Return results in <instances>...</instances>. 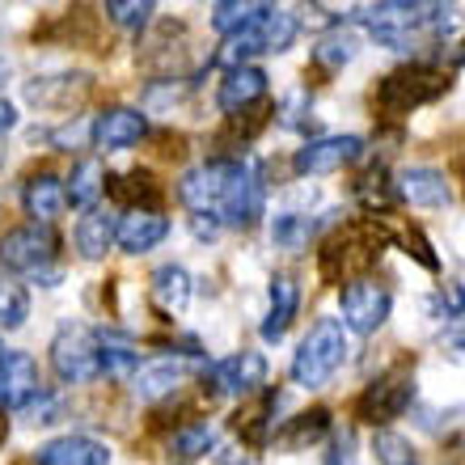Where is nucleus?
Segmentation results:
<instances>
[{"instance_id":"5701e85b","label":"nucleus","mask_w":465,"mask_h":465,"mask_svg":"<svg viewBox=\"0 0 465 465\" xmlns=\"http://www.w3.org/2000/svg\"><path fill=\"white\" fill-rule=\"evenodd\" d=\"M148 296H153V305L161 313H183L191 305V275H186L178 262H165V267L153 271V280H148Z\"/></svg>"},{"instance_id":"ddd939ff","label":"nucleus","mask_w":465,"mask_h":465,"mask_svg":"<svg viewBox=\"0 0 465 465\" xmlns=\"http://www.w3.org/2000/svg\"><path fill=\"white\" fill-rule=\"evenodd\" d=\"M393 191L411 208H449L453 203L449 173L436 170V165H402V170L393 173Z\"/></svg>"},{"instance_id":"6ab92c4d","label":"nucleus","mask_w":465,"mask_h":465,"mask_svg":"<svg viewBox=\"0 0 465 465\" xmlns=\"http://www.w3.org/2000/svg\"><path fill=\"white\" fill-rule=\"evenodd\" d=\"M296 309H301V283L288 271H280L271 280V309H267V318H262V339L267 343H280L283 334H288V326L296 322Z\"/></svg>"},{"instance_id":"2f4dec72","label":"nucleus","mask_w":465,"mask_h":465,"mask_svg":"<svg viewBox=\"0 0 465 465\" xmlns=\"http://www.w3.org/2000/svg\"><path fill=\"white\" fill-rule=\"evenodd\" d=\"M296 35H301V17L288 9H275V5H271V13L258 22V38H262V51H267V55L288 51L296 43Z\"/></svg>"},{"instance_id":"aec40b11","label":"nucleus","mask_w":465,"mask_h":465,"mask_svg":"<svg viewBox=\"0 0 465 465\" xmlns=\"http://www.w3.org/2000/svg\"><path fill=\"white\" fill-rule=\"evenodd\" d=\"M165 237H170V221L161 212H127L119 221V232H114V245H123L127 254H144Z\"/></svg>"},{"instance_id":"f03ea898","label":"nucleus","mask_w":465,"mask_h":465,"mask_svg":"<svg viewBox=\"0 0 465 465\" xmlns=\"http://www.w3.org/2000/svg\"><path fill=\"white\" fill-rule=\"evenodd\" d=\"M390 245V229L377 221H351L343 229H334L318 250V271L322 280H364L368 267H377L381 250Z\"/></svg>"},{"instance_id":"c9c22d12","label":"nucleus","mask_w":465,"mask_h":465,"mask_svg":"<svg viewBox=\"0 0 465 465\" xmlns=\"http://www.w3.org/2000/svg\"><path fill=\"white\" fill-rule=\"evenodd\" d=\"M212 444H216V436H212L208 423H183V428L170 436V453L183 457V461H191V457L212 453Z\"/></svg>"},{"instance_id":"a878e982","label":"nucleus","mask_w":465,"mask_h":465,"mask_svg":"<svg viewBox=\"0 0 465 465\" xmlns=\"http://www.w3.org/2000/svg\"><path fill=\"white\" fill-rule=\"evenodd\" d=\"M331 431V411L326 406H309V411H301L296 419H288L280 431H275V444L280 449H309V444H318L322 436Z\"/></svg>"},{"instance_id":"a211bd4d","label":"nucleus","mask_w":465,"mask_h":465,"mask_svg":"<svg viewBox=\"0 0 465 465\" xmlns=\"http://www.w3.org/2000/svg\"><path fill=\"white\" fill-rule=\"evenodd\" d=\"M35 465H111V444L94 436H60L38 449Z\"/></svg>"},{"instance_id":"cd10ccee","label":"nucleus","mask_w":465,"mask_h":465,"mask_svg":"<svg viewBox=\"0 0 465 465\" xmlns=\"http://www.w3.org/2000/svg\"><path fill=\"white\" fill-rule=\"evenodd\" d=\"M98 372L111 381H135L140 372V351L119 334H98Z\"/></svg>"},{"instance_id":"f8f14e48","label":"nucleus","mask_w":465,"mask_h":465,"mask_svg":"<svg viewBox=\"0 0 465 465\" xmlns=\"http://www.w3.org/2000/svg\"><path fill=\"white\" fill-rule=\"evenodd\" d=\"M360 157H364V140L360 135H322V140H309V144L296 148L292 170L305 173V178H322V173L347 170Z\"/></svg>"},{"instance_id":"dca6fc26","label":"nucleus","mask_w":465,"mask_h":465,"mask_svg":"<svg viewBox=\"0 0 465 465\" xmlns=\"http://www.w3.org/2000/svg\"><path fill=\"white\" fill-rule=\"evenodd\" d=\"M267 81L271 76L258 68V64H245V68H229L221 76V85H216V106L224 114H237V111H250L262 102L267 94Z\"/></svg>"},{"instance_id":"20e7f679","label":"nucleus","mask_w":465,"mask_h":465,"mask_svg":"<svg viewBox=\"0 0 465 465\" xmlns=\"http://www.w3.org/2000/svg\"><path fill=\"white\" fill-rule=\"evenodd\" d=\"M449 85H453V76L444 68H436V64H406V68L377 81V111L385 119H402V114L444 98Z\"/></svg>"},{"instance_id":"7c9ffc66","label":"nucleus","mask_w":465,"mask_h":465,"mask_svg":"<svg viewBox=\"0 0 465 465\" xmlns=\"http://www.w3.org/2000/svg\"><path fill=\"white\" fill-rule=\"evenodd\" d=\"M351 191H355V199H360L368 212H381V216H385V212L398 203V191H393V183H390V173H385V165H368V170L355 178Z\"/></svg>"},{"instance_id":"49530a36","label":"nucleus","mask_w":465,"mask_h":465,"mask_svg":"<svg viewBox=\"0 0 465 465\" xmlns=\"http://www.w3.org/2000/svg\"><path fill=\"white\" fill-rule=\"evenodd\" d=\"M9 440V415H5V406H0V444Z\"/></svg>"},{"instance_id":"f704fd0d","label":"nucleus","mask_w":465,"mask_h":465,"mask_svg":"<svg viewBox=\"0 0 465 465\" xmlns=\"http://www.w3.org/2000/svg\"><path fill=\"white\" fill-rule=\"evenodd\" d=\"M355 60V38L343 35V30H334V35H322L318 47H313V64L326 68V73H339L343 64Z\"/></svg>"},{"instance_id":"c03bdc74","label":"nucleus","mask_w":465,"mask_h":465,"mask_svg":"<svg viewBox=\"0 0 465 465\" xmlns=\"http://www.w3.org/2000/svg\"><path fill=\"white\" fill-rule=\"evenodd\" d=\"M191 229H195V237H199V242H212V237L221 232V224L212 221V216H191Z\"/></svg>"},{"instance_id":"c85d7f7f","label":"nucleus","mask_w":465,"mask_h":465,"mask_svg":"<svg viewBox=\"0 0 465 465\" xmlns=\"http://www.w3.org/2000/svg\"><path fill=\"white\" fill-rule=\"evenodd\" d=\"M267 13H271V5H262V0H221L212 9V30L232 38V35H242V30H250V25H258Z\"/></svg>"},{"instance_id":"c756f323","label":"nucleus","mask_w":465,"mask_h":465,"mask_svg":"<svg viewBox=\"0 0 465 465\" xmlns=\"http://www.w3.org/2000/svg\"><path fill=\"white\" fill-rule=\"evenodd\" d=\"M186 381V364H178V360H165V364H148L135 372V393L144 398V402H157V398H165V393H173L178 385Z\"/></svg>"},{"instance_id":"4468645a","label":"nucleus","mask_w":465,"mask_h":465,"mask_svg":"<svg viewBox=\"0 0 465 465\" xmlns=\"http://www.w3.org/2000/svg\"><path fill=\"white\" fill-rule=\"evenodd\" d=\"M43 377H38V364L25 351H13V347L0 343V406L5 411H22L35 393H43Z\"/></svg>"},{"instance_id":"de8ad7c7","label":"nucleus","mask_w":465,"mask_h":465,"mask_svg":"<svg viewBox=\"0 0 465 465\" xmlns=\"http://www.w3.org/2000/svg\"><path fill=\"white\" fill-rule=\"evenodd\" d=\"M461 60H465V47H461Z\"/></svg>"},{"instance_id":"37998d69","label":"nucleus","mask_w":465,"mask_h":465,"mask_svg":"<svg viewBox=\"0 0 465 465\" xmlns=\"http://www.w3.org/2000/svg\"><path fill=\"white\" fill-rule=\"evenodd\" d=\"M326 465H355V453H351V436L334 440V449L326 453Z\"/></svg>"},{"instance_id":"393cba45","label":"nucleus","mask_w":465,"mask_h":465,"mask_svg":"<svg viewBox=\"0 0 465 465\" xmlns=\"http://www.w3.org/2000/svg\"><path fill=\"white\" fill-rule=\"evenodd\" d=\"M22 203H25V212L35 216V224H51L64 212V203H68V199H64V183L55 173H35L22 191Z\"/></svg>"},{"instance_id":"4c0bfd02","label":"nucleus","mask_w":465,"mask_h":465,"mask_svg":"<svg viewBox=\"0 0 465 465\" xmlns=\"http://www.w3.org/2000/svg\"><path fill=\"white\" fill-rule=\"evenodd\" d=\"M271 114H275V106H262V102H258V106H250V111L229 114V127L221 132V140H229V135H232L237 144H250V140H254V135L271 123Z\"/></svg>"},{"instance_id":"a18cd8bd","label":"nucleus","mask_w":465,"mask_h":465,"mask_svg":"<svg viewBox=\"0 0 465 465\" xmlns=\"http://www.w3.org/2000/svg\"><path fill=\"white\" fill-rule=\"evenodd\" d=\"M13 123H17V111H13V102L0 98V132H9Z\"/></svg>"},{"instance_id":"72a5a7b5","label":"nucleus","mask_w":465,"mask_h":465,"mask_svg":"<svg viewBox=\"0 0 465 465\" xmlns=\"http://www.w3.org/2000/svg\"><path fill=\"white\" fill-rule=\"evenodd\" d=\"M385 229H390V242L402 245L423 271H440V258H436V250H431V242L423 237L419 224H385Z\"/></svg>"},{"instance_id":"a19ab883","label":"nucleus","mask_w":465,"mask_h":465,"mask_svg":"<svg viewBox=\"0 0 465 465\" xmlns=\"http://www.w3.org/2000/svg\"><path fill=\"white\" fill-rule=\"evenodd\" d=\"M22 415L30 419V423H55V419H60V398H55V393H35V398H30V402L22 406Z\"/></svg>"},{"instance_id":"9d476101","label":"nucleus","mask_w":465,"mask_h":465,"mask_svg":"<svg viewBox=\"0 0 465 465\" xmlns=\"http://www.w3.org/2000/svg\"><path fill=\"white\" fill-rule=\"evenodd\" d=\"M339 309H343V326L355 334H377L381 326H385V318H390L393 309V296L390 288H381V283L372 280H347L343 292H339Z\"/></svg>"},{"instance_id":"ea45409f","label":"nucleus","mask_w":465,"mask_h":465,"mask_svg":"<svg viewBox=\"0 0 465 465\" xmlns=\"http://www.w3.org/2000/svg\"><path fill=\"white\" fill-rule=\"evenodd\" d=\"M102 13H106L114 25H123V30H140V25H148V17L157 13V5H153V0H111Z\"/></svg>"},{"instance_id":"39448f33","label":"nucleus","mask_w":465,"mask_h":465,"mask_svg":"<svg viewBox=\"0 0 465 465\" xmlns=\"http://www.w3.org/2000/svg\"><path fill=\"white\" fill-rule=\"evenodd\" d=\"M343 360H347V326L339 318H318L292 355V368H288L292 385L318 390L343 368Z\"/></svg>"},{"instance_id":"79ce46f5","label":"nucleus","mask_w":465,"mask_h":465,"mask_svg":"<svg viewBox=\"0 0 465 465\" xmlns=\"http://www.w3.org/2000/svg\"><path fill=\"white\" fill-rule=\"evenodd\" d=\"M436 309H440L444 322H461L465 318V283L449 280L440 288V301H436Z\"/></svg>"},{"instance_id":"7ed1b4c3","label":"nucleus","mask_w":465,"mask_h":465,"mask_svg":"<svg viewBox=\"0 0 465 465\" xmlns=\"http://www.w3.org/2000/svg\"><path fill=\"white\" fill-rule=\"evenodd\" d=\"M55 254H60V237L51 232V224H17L0 237V267L17 271V275H30L43 288H55L64 271L55 267Z\"/></svg>"},{"instance_id":"423d86ee","label":"nucleus","mask_w":465,"mask_h":465,"mask_svg":"<svg viewBox=\"0 0 465 465\" xmlns=\"http://www.w3.org/2000/svg\"><path fill=\"white\" fill-rule=\"evenodd\" d=\"M411 402H415V377L406 368H390L377 381H368L364 393L355 398V419L364 428H390Z\"/></svg>"},{"instance_id":"0eeeda50","label":"nucleus","mask_w":465,"mask_h":465,"mask_svg":"<svg viewBox=\"0 0 465 465\" xmlns=\"http://www.w3.org/2000/svg\"><path fill=\"white\" fill-rule=\"evenodd\" d=\"M51 368L64 385H89L98 381V331H89L81 322H68L51 339Z\"/></svg>"},{"instance_id":"f3484780","label":"nucleus","mask_w":465,"mask_h":465,"mask_svg":"<svg viewBox=\"0 0 465 465\" xmlns=\"http://www.w3.org/2000/svg\"><path fill=\"white\" fill-rule=\"evenodd\" d=\"M106 195L127 212H161L157 203L165 199V191H161L153 170H127V173H111L106 178Z\"/></svg>"},{"instance_id":"e433bc0d","label":"nucleus","mask_w":465,"mask_h":465,"mask_svg":"<svg viewBox=\"0 0 465 465\" xmlns=\"http://www.w3.org/2000/svg\"><path fill=\"white\" fill-rule=\"evenodd\" d=\"M30 318V296L22 283H13L0 275V331H17Z\"/></svg>"},{"instance_id":"9b49d317","label":"nucleus","mask_w":465,"mask_h":465,"mask_svg":"<svg viewBox=\"0 0 465 465\" xmlns=\"http://www.w3.org/2000/svg\"><path fill=\"white\" fill-rule=\"evenodd\" d=\"M262 203H267V183H262V170L254 161H242L237 165V178H232L229 195H224L221 212H216V224H229V229H250V224L262 216Z\"/></svg>"},{"instance_id":"1a4fd4ad","label":"nucleus","mask_w":465,"mask_h":465,"mask_svg":"<svg viewBox=\"0 0 465 465\" xmlns=\"http://www.w3.org/2000/svg\"><path fill=\"white\" fill-rule=\"evenodd\" d=\"M267 385V355L262 351H237L221 364L203 368V393L208 398H254Z\"/></svg>"},{"instance_id":"58836bf2","label":"nucleus","mask_w":465,"mask_h":465,"mask_svg":"<svg viewBox=\"0 0 465 465\" xmlns=\"http://www.w3.org/2000/svg\"><path fill=\"white\" fill-rule=\"evenodd\" d=\"M372 453H377V465H419L415 444L406 440V436H398V431H377Z\"/></svg>"},{"instance_id":"6e6552de","label":"nucleus","mask_w":465,"mask_h":465,"mask_svg":"<svg viewBox=\"0 0 465 465\" xmlns=\"http://www.w3.org/2000/svg\"><path fill=\"white\" fill-rule=\"evenodd\" d=\"M237 165H242V157H212V161H203V165H195V170H186L183 183H178V199H183L195 216H212V221H216V212H221L224 195H229L232 178H237Z\"/></svg>"},{"instance_id":"b1692460","label":"nucleus","mask_w":465,"mask_h":465,"mask_svg":"<svg viewBox=\"0 0 465 465\" xmlns=\"http://www.w3.org/2000/svg\"><path fill=\"white\" fill-rule=\"evenodd\" d=\"M89 94V76L81 73H64V76H38L25 85V98L35 102V106H73Z\"/></svg>"},{"instance_id":"4be33fe9","label":"nucleus","mask_w":465,"mask_h":465,"mask_svg":"<svg viewBox=\"0 0 465 465\" xmlns=\"http://www.w3.org/2000/svg\"><path fill=\"white\" fill-rule=\"evenodd\" d=\"M114 232H119V221H114L111 212L89 208L85 216H81V224H76L73 242H76V250H81V258L98 262V258H106V250L114 245Z\"/></svg>"},{"instance_id":"473e14b6","label":"nucleus","mask_w":465,"mask_h":465,"mask_svg":"<svg viewBox=\"0 0 465 465\" xmlns=\"http://www.w3.org/2000/svg\"><path fill=\"white\" fill-rule=\"evenodd\" d=\"M309 237H313V224L301 212H280L275 224H271V242L280 245V250H288V254H301L309 245Z\"/></svg>"},{"instance_id":"f257e3e1","label":"nucleus","mask_w":465,"mask_h":465,"mask_svg":"<svg viewBox=\"0 0 465 465\" xmlns=\"http://www.w3.org/2000/svg\"><path fill=\"white\" fill-rule=\"evenodd\" d=\"M461 9L457 5H411V0H381L360 5L355 22L368 25V35L390 51H415L419 43H440L457 30Z\"/></svg>"},{"instance_id":"412c9836","label":"nucleus","mask_w":465,"mask_h":465,"mask_svg":"<svg viewBox=\"0 0 465 465\" xmlns=\"http://www.w3.org/2000/svg\"><path fill=\"white\" fill-rule=\"evenodd\" d=\"M275 406H280V393L275 390H262V393H254V398H245L242 411L232 415V431L250 444H267L271 431H275V423H271V419H275Z\"/></svg>"},{"instance_id":"bb28decb","label":"nucleus","mask_w":465,"mask_h":465,"mask_svg":"<svg viewBox=\"0 0 465 465\" xmlns=\"http://www.w3.org/2000/svg\"><path fill=\"white\" fill-rule=\"evenodd\" d=\"M106 195V170H102L98 157H85L73 165V178H68V186H64V199L73 203V208H94L98 199Z\"/></svg>"},{"instance_id":"2eb2a0df","label":"nucleus","mask_w":465,"mask_h":465,"mask_svg":"<svg viewBox=\"0 0 465 465\" xmlns=\"http://www.w3.org/2000/svg\"><path fill=\"white\" fill-rule=\"evenodd\" d=\"M148 135V119L132 106H111L102 111L98 119L89 123V140L98 153H123V148H135Z\"/></svg>"}]
</instances>
